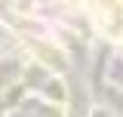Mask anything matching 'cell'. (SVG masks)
<instances>
[{
  "label": "cell",
  "mask_w": 123,
  "mask_h": 117,
  "mask_svg": "<svg viewBox=\"0 0 123 117\" xmlns=\"http://www.w3.org/2000/svg\"><path fill=\"white\" fill-rule=\"evenodd\" d=\"M89 13L108 37L123 40V0H89Z\"/></svg>",
  "instance_id": "1"
}]
</instances>
